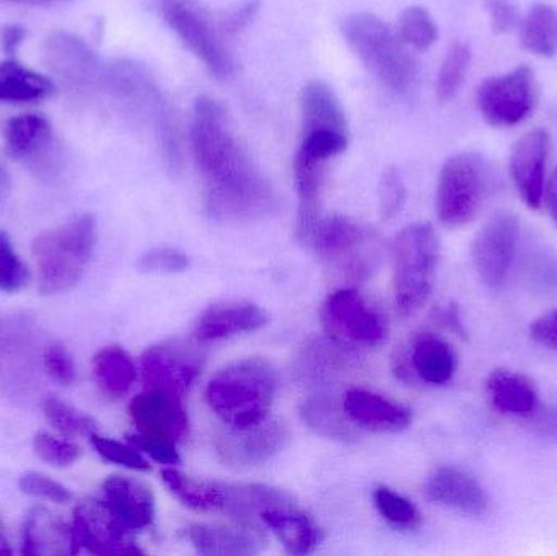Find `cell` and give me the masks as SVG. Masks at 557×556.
I'll use <instances>...</instances> for the list:
<instances>
[{
	"label": "cell",
	"instance_id": "681fc988",
	"mask_svg": "<svg viewBox=\"0 0 557 556\" xmlns=\"http://www.w3.org/2000/svg\"><path fill=\"white\" fill-rule=\"evenodd\" d=\"M127 443L133 444L140 453L146 454V456H149L150 459L156 460V462L163 464V466H178V464L182 462L175 444L147 440V437L139 436V434H131V436H127Z\"/></svg>",
	"mask_w": 557,
	"mask_h": 556
},
{
	"label": "cell",
	"instance_id": "ffe728a7",
	"mask_svg": "<svg viewBox=\"0 0 557 556\" xmlns=\"http://www.w3.org/2000/svg\"><path fill=\"white\" fill-rule=\"evenodd\" d=\"M101 492L108 511L131 534L153 524L156 499L146 483L133 477L111 475L104 480Z\"/></svg>",
	"mask_w": 557,
	"mask_h": 556
},
{
	"label": "cell",
	"instance_id": "60d3db41",
	"mask_svg": "<svg viewBox=\"0 0 557 556\" xmlns=\"http://www.w3.org/2000/svg\"><path fill=\"white\" fill-rule=\"evenodd\" d=\"M90 441L98 456L107 462L124 467V469L137 470V472H149V462L133 444L120 443V441L110 440V437L100 436L97 433L91 434Z\"/></svg>",
	"mask_w": 557,
	"mask_h": 556
},
{
	"label": "cell",
	"instance_id": "cb8c5ba5",
	"mask_svg": "<svg viewBox=\"0 0 557 556\" xmlns=\"http://www.w3.org/2000/svg\"><path fill=\"white\" fill-rule=\"evenodd\" d=\"M270 322V316L253 302L228 300L206 309L199 316L195 335L199 342L209 343L242 333L257 332Z\"/></svg>",
	"mask_w": 557,
	"mask_h": 556
},
{
	"label": "cell",
	"instance_id": "f6af8a7d",
	"mask_svg": "<svg viewBox=\"0 0 557 556\" xmlns=\"http://www.w3.org/2000/svg\"><path fill=\"white\" fill-rule=\"evenodd\" d=\"M406 185L395 166H386L379 182V208L383 219L389 221L403 211L406 205Z\"/></svg>",
	"mask_w": 557,
	"mask_h": 556
},
{
	"label": "cell",
	"instance_id": "6da1fadb",
	"mask_svg": "<svg viewBox=\"0 0 557 556\" xmlns=\"http://www.w3.org/2000/svg\"><path fill=\"white\" fill-rule=\"evenodd\" d=\"M189 140L214 218L251 222L276 212V193L238 140L224 104L208 95L196 98Z\"/></svg>",
	"mask_w": 557,
	"mask_h": 556
},
{
	"label": "cell",
	"instance_id": "83f0119b",
	"mask_svg": "<svg viewBox=\"0 0 557 556\" xmlns=\"http://www.w3.org/2000/svg\"><path fill=\"white\" fill-rule=\"evenodd\" d=\"M408 358L416 378L425 384H448L457 372V351L447 339L435 333L416 335Z\"/></svg>",
	"mask_w": 557,
	"mask_h": 556
},
{
	"label": "cell",
	"instance_id": "f907efd6",
	"mask_svg": "<svg viewBox=\"0 0 557 556\" xmlns=\"http://www.w3.org/2000/svg\"><path fill=\"white\" fill-rule=\"evenodd\" d=\"M491 26L496 33H510L520 23L519 12L512 0H487Z\"/></svg>",
	"mask_w": 557,
	"mask_h": 556
},
{
	"label": "cell",
	"instance_id": "6f0895ef",
	"mask_svg": "<svg viewBox=\"0 0 557 556\" xmlns=\"http://www.w3.org/2000/svg\"><path fill=\"white\" fill-rule=\"evenodd\" d=\"M539 427L549 436L557 437V411H549L540 418Z\"/></svg>",
	"mask_w": 557,
	"mask_h": 556
},
{
	"label": "cell",
	"instance_id": "7dc6e473",
	"mask_svg": "<svg viewBox=\"0 0 557 556\" xmlns=\"http://www.w3.org/2000/svg\"><path fill=\"white\" fill-rule=\"evenodd\" d=\"M143 273L176 274L189 268V258L178 248L159 247L146 251L137 261Z\"/></svg>",
	"mask_w": 557,
	"mask_h": 556
},
{
	"label": "cell",
	"instance_id": "8fae6325",
	"mask_svg": "<svg viewBox=\"0 0 557 556\" xmlns=\"http://www.w3.org/2000/svg\"><path fill=\"white\" fill-rule=\"evenodd\" d=\"M140 368L147 391L182 398L201 374V353L189 343L172 339L150 346L140 359Z\"/></svg>",
	"mask_w": 557,
	"mask_h": 556
},
{
	"label": "cell",
	"instance_id": "1f68e13d",
	"mask_svg": "<svg viewBox=\"0 0 557 556\" xmlns=\"http://www.w3.org/2000/svg\"><path fill=\"white\" fill-rule=\"evenodd\" d=\"M55 91L54 82L15 58L0 64V101L2 103H36Z\"/></svg>",
	"mask_w": 557,
	"mask_h": 556
},
{
	"label": "cell",
	"instance_id": "ab89813d",
	"mask_svg": "<svg viewBox=\"0 0 557 556\" xmlns=\"http://www.w3.org/2000/svg\"><path fill=\"white\" fill-rule=\"evenodd\" d=\"M396 33L405 45L418 49V51H425L438 39L437 23L424 7L419 5L403 10Z\"/></svg>",
	"mask_w": 557,
	"mask_h": 556
},
{
	"label": "cell",
	"instance_id": "5b68a950",
	"mask_svg": "<svg viewBox=\"0 0 557 556\" xmlns=\"http://www.w3.org/2000/svg\"><path fill=\"white\" fill-rule=\"evenodd\" d=\"M343 35L367 71L389 90L406 95L418 84L419 69L409 46L375 13H350Z\"/></svg>",
	"mask_w": 557,
	"mask_h": 556
},
{
	"label": "cell",
	"instance_id": "74e56055",
	"mask_svg": "<svg viewBox=\"0 0 557 556\" xmlns=\"http://www.w3.org/2000/svg\"><path fill=\"white\" fill-rule=\"evenodd\" d=\"M42 413L48 423L65 437H90L97 433V423L82 411L75 410L55 395H48L41 401Z\"/></svg>",
	"mask_w": 557,
	"mask_h": 556
},
{
	"label": "cell",
	"instance_id": "277c9868",
	"mask_svg": "<svg viewBox=\"0 0 557 556\" xmlns=\"http://www.w3.org/2000/svg\"><path fill=\"white\" fill-rule=\"evenodd\" d=\"M97 238V221L91 214L75 215L38 235L32 250L41 294L58 296L74 289L94 258Z\"/></svg>",
	"mask_w": 557,
	"mask_h": 556
},
{
	"label": "cell",
	"instance_id": "9f6ffc18",
	"mask_svg": "<svg viewBox=\"0 0 557 556\" xmlns=\"http://www.w3.org/2000/svg\"><path fill=\"white\" fill-rule=\"evenodd\" d=\"M543 202H546L549 215L557 225V169L553 173L552 180H549L548 186L545 188V198Z\"/></svg>",
	"mask_w": 557,
	"mask_h": 556
},
{
	"label": "cell",
	"instance_id": "5bb4252c",
	"mask_svg": "<svg viewBox=\"0 0 557 556\" xmlns=\"http://www.w3.org/2000/svg\"><path fill=\"white\" fill-rule=\"evenodd\" d=\"M520 222L509 212H500L486 222L471 247L474 270L486 286H503L516 260Z\"/></svg>",
	"mask_w": 557,
	"mask_h": 556
},
{
	"label": "cell",
	"instance_id": "7402d4cb",
	"mask_svg": "<svg viewBox=\"0 0 557 556\" xmlns=\"http://www.w3.org/2000/svg\"><path fill=\"white\" fill-rule=\"evenodd\" d=\"M344 411L354 427L372 433H401L411 427L409 408L366 388H350L343 400Z\"/></svg>",
	"mask_w": 557,
	"mask_h": 556
},
{
	"label": "cell",
	"instance_id": "603a6c76",
	"mask_svg": "<svg viewBox=\"0 0 557 556\" xmlns=\"http://www.w3.org/2000/svg\"><path fill=\"white\" fill-rule=\"evenodd\" d=\"M33 325L25 317L0 320V382L12 388H25L33 374Z\"/></svg>",
	"mask_w": 557,
	"mask_h": 556
},
{
	"label": "cell",
	"instance_id": "30bf717a",
	"mask_svg": "<svg viewBox=\"0 0 557 556\" xmlns=\"http://www.w3.org/2000/svg\"><path fill=\"white\" fill-rule=\"evenodd\" d=\"M535 75L529 65H519L509 74L486 78L476 94L481 116L493 127L522 123L535 108Z\"/></svg>",
	"mask_w": 557,
	"mask_h": 556
},
{
	"label": "cell",
	"instance_id": "91938a15",
	"mask_svg": "<svg viewBox=\"0 0 557 556\" xmlns=\"http://www.w3.org/2000/svg\"><path fill=\"white\" fill-rule=\"evenodd\" d=\"M5 2L18 3V5L51 7L69 3L72 2V0H5Z\"/></svg>",
	"mask_w": 557,
	"mask_h": 556
},
{
	"label": "cell",
	"instance_id": "44dd1931",
	"mask_svg": "<svg viewBox=\"0 0 557 556\" xmlns=\"http://www.w3.org/2000/svg\"><path fill=\"white\" fill-rule=\"evenodd\" d=\"M46 59L52 71L75 88L103 85L104 67L94 51L77 36L54 33L46 45Z\"/></svg>",
	"mask_w": 557,
	"mask_h": 556
},
{
	"label": "cell",
	"instance_id": "ba28073f",
	"mask_svg": "<svg viewBox=\"0 0 557 556\" xmlns=\"http://www.w3.org/2000/svg\"><path fill=\"white\" fill-rule=\"evenodd\" d=\"M490 186V173L476 152L451 156L442 166L437 183L438 221L448 228L463 227L476 219Z\"/></svg>",
	"mask_w": 557,
	"mask_h": 556
},
{
	"label": "cell",
	"instance_id": "6125c7cd",
	"mask_svg": "<svg viewBox=\"0 0 557 556\" xmlns=\"http://www.w3.org/2000/svg\"><path fill=\"white\" fill-rule=\"evenodd\" d=\"M2 529H3L2 521H0V534H2Z\"/></svg>",
	"mask_w": 557,
	"mask_h": 556
},
{
	"label": "cell",
	"instance_id": "52a82bcc",
	"mask_svg": "<svg viewBox=\"0 0 557 556\" xmlns=\"http://www.w3.org/2000/svg\"><path fill=\"white\" fill-rule=\"evenodd\" d=\"M157 7L163 22L214 77L224 81L234 74L227 33L201 0H157Z\"/></svg>",
	"mask_w": 557,
	"mask_h": 556
},
{
	"label": "cell",
	"instance_id": "f1b7e54d",
	"mask_svg": "<svg viewBox=\"0 0 557 556\" xmlns=\"http://www.w3.org/2000/svg\"><path fill=\"white\" fill-rule=\"evenodd\" d=\"M301 134L336 131L349 134L346 113L339 98L323 81H311L300 94Z\"/></svg>",
	"mask_w": 557,
	"mask_h": 556
},
{
	"label": "cell",
	"instance_id": "484cf974",
	"mask_svg": "<svg viewBox=\"0 0 557 556\" xmlns=\"http://www.w3.org/2000/svg\"><path fill=\"white\" fill-rule=\"evenodd\" d=\"M189 541L199 555L250 556L260 554L264 538L257 528L238 522L237 528L196 524L189 529Z\"/></svg>",
	"mask_w": 557,
	"mask_h": 556
},
{
	"label": "cell",
	"instance_id": "8d00e7d4",
	"mask_svg": "<svg viewBox=\"0 0 557 556\" xmlns=\"http://www.w3.org/2000/svg\"><path fill=\"white\" fill-rule=\"evenodd\" d=\"M470 46L467 42H454L442 61L437 81H435V95H437L438 103H450L457 97L458 91L463 87L468 72H470Z\"/></svg>",
	"mask_w": 557,
	"mask_h": 556
},
{
	"label": "cell",
	"instance_id": "7a4b0ae2",
	"mask_svg": "<svg viewBox=\"0 0 557 556\" xmlns=\"http://www.w3.org/2000/svg\"><path fill=\"white\" fill-rule=\"evenodd\" d=\"M104 87L131 116L150 129L170 169L182 166V143L172 107L153 75L129 59H117L104 69Z\"/></svg>",
	"mask_w": 557,
	"mask_h": 556
},
{
	"label": "cell",
	"instance_id": "7bdbcfd3",
	"mask_svg": "<svg viewBox=\"0 0 557 556\" xmlns=\"http://www.w3.org/2000/svg\"><path fill=\"white\" fill-rule=\"evenodd\" d=\"M28 281V268L16 254L9 235L0 231V293H18Z\"/></svg>",
	"mask_w": 557,
	"mask_h": 556
},
{
	"label": "cell",
	"instance_id": "e575fe53",
	"mask_svg": "<svg viewBox=\"0 0 557 556\" xmlns=\"http://www.w3.org/2000/svg\"><path fill=\"white\" fill-rule=\"evenodd\" d=\"M162 479L172 495L186 508L199 512L222 511L224 506L222 483L198 482L175 469L163 470Z\"/></svg>",
	"mask_w": 557,
	"mask_h": 556
},
{
	"label": "cell",
	"instance_id": "db71d44e",
	"mask_svg": "<svg viewBox=\"0 0 557 556\" xmlns=\"http://www.w3.org/2000/svg\"><path fill=\"white\" fill-rule=\"evenodd\" d=\"M435 320L445 329L450 330L454 335L467 338V330H465L463 319H461L457 304L451 302L448 306L441 307L435 313Z\"/></svg>",
	"mask_w": 557,
	"mask_h": 556
},
{
	"label": "cell",
	"instance_id": "4dcf8cb0",
	"mask_svg": "<svg viewBox=\"0 0 557 556\" xmlns=\"http://www.w3.org/2000/svg\"><path fill=\"white\" fill-rule=\"evenodd\" d=\"M260 518L273 531L288 554L308 555L320 544V529L307 515L298 511L297 506L271 509V511H264Z\"/></svg>",
	"mask_w": 557,
	"mask_h": 556
},
{
	"label": "cell",
	"instance_id": "f35d334b",
	"mask_svg": "<svg viewBox=\"0 0 557 556\" xmlns=\"http://www.w3.org/2000/svg\"><path fill=\"white\" fill-rule=\"evenodd\" d=\"M373 502H375L380 516L393 529L405 532H416L421 529L422 515L411 499L405 498L386 486H380L375 490Z\"/></svg>",
	"mask_w": 557,
	"mask_h": 556
},
{
	"label": "cell",
	"instance_id": "2e32d148",
	"mask_svg": "<svg viewBox=\"0 0 557 556\" xmlns=\"http://www.w3.org/2000/svg\"><path fill=\"white\" fill-rule=\"evenodd\" d=\"M129 415L137 434L147 440L176 446L188 434V413L176 395L146 391L131 401Z\"/></svg>",
	"mask_w": 557,
	"mask_h": 556
},
{
	"label": "cell",
	"instance_id": "b9f144b4",
	"mask_svg": "<svg viewBox=\"0 0 557 556\" xmlns=\"http://www.w3.org/2000/svg\"><path fill=\"white\" fill-rule=\"evenodd\" d=\"M33 449L42 462L58 469L71 467L82 457V447L74 441L55 437L45 431L33 437Z\"/></svg>",
	"mask_w": 557,
	"mask_h": 556
},
{
	"label": "cell",
	"instance_id": "d6a6232c",
	"mask_svg": "<svg viewBox=\"0 0 557 556\" xmlns=\"http://www.w3.org/2000/svg\"><path fill=\"white\" fill-rule=\"evenodd\" d=\"M95 382L111 398H121L136 382L137 371L133 358L120 346L100 349L91 361Z\"/></svg>",
	"mask_w": 557,
	"mask_h": 556
},
{
	"label": "cell",
	"instance_id": "9a60e30c",
	"mask_svg": "<svg viewBox=\"0 0 557 556\" xmlns=\"http://www.w3.org/2000/svg\"><path fill=\"white\" fill-rule=\"evenodd\" d=\"M370 242L372 237L367 228L346 215L336 214L321 218L307 244L324 261L346 264L347 270L359 277L369 271L366 250Z\"/></svg>",
	"mask_w": 557,
	"mask_h": 556
},
{
	"label": "cell",
	"instance_id": "816d5d0a",
	"mask_svg": "<svg viewBox=\"0 0 557 556\" xmlns=\"http://www.w3.org/2000/svg\"><path fill=\"white\" fill-rule=\"evenodd\" d=\"M260 3V0H244L240 5L222 15V28L227 33V36L237 35L238 32L247 28L257 16Z\"/></svg>",
	"mask_w": 557,
	"mask_h": 556
},
{
	"label": "cell",
	"instance_id": "e0dca14e",
	"mask_svg": "<svg viewBox=\"0 0 557 556\" xmlns=\"http://www.w3.org/2000/svg\"><path fill=\"white\" fill-rule=\"evenodd\" d=\"M3 150L10 159L26 162L39 172L51 173L55 139L48 118L41 113L10 118L3 126Z\"/></svg>",
	"mask_w": 557,
	"mask_h": 556
},
{
	"label": "cell",
	"instance_id": "680465c9",
	"mask_svg": "<svg viewBox=\"0 0 557 556\" xmlns=\"http://www.w3.org/2000/svg\"><path fill=\"white\" fill-rule=\"evenodd\" d=\"M10 188H12V182H10L9 172H7L3 163L0 162V208H2L3 202L9 198Z\"/></svg>",
	"mask_w": 557,
	"mask_h": 556
},
{
	"label": "cell",
	"instance_id": "d4e9b609",
	"mask_svg": "<svg viewBox=\"0 0 557 556\" xmlns=\"http://www.w3.org/2000/svg\"><path fill=\"white\" fill-rule=\"evenodd\" d=\"M487 397L499 413L532 418L539 413L540 392L535 381L512 369H494L486 381Z\"/></svg>",
	"mask_w": 557,
	"mask_h": 556
},
{
	"label": "cell",
	"instance_id": "f5cc1de1",
	"mask_svg": "<svg viewBox=\"0 0 557 556\" xmlns=\"http://www.w3.org/2000/svg\"><path fill=\"white\" fill-rule=\"evenodd\" d=\"M530 335L543 348L557 353V309L539 317L530 326Z\"/></svg>",
	"mask_w": 557,
	"mask_h": 556
},
{
	"label": "cell",
	"instance_id": "f546056e",
	"mask_svg": "<svg viewBox=\"0 0 557 556\" xmlns=\"http://www.w3.org/2000/svg\"><path fill=\"white\" fill-rule=\"evenodd\" d=\"M222 492H224V506L221 512L244 524H248L250 519L263 515L264 511L297 506L288 493L273 486L222 483Z\"/></svg>",
	"mask_w": 557,
	"mask_h": 556
},
{
	"label": "cell",
	"instance_id": "bcb514c9",
	"mask_svg": "<svg viewBox=\"0 0 557 556\" xmlns=\"http://www.w3.org/2000/svg\"><path fill=\"white\" fill-rule=\"evenodd\" d=\"M20 490L33 498L55 505H69L74 499L71 490L41 472H25L18 480Z\"/></svg>",
	"mask_w": 557,
	"mask_h": 556
},
{
	"label": "cell",
	"instance_id": "94428289",
	"mask_svg": "<svg viewBox=\"0 0 557 556\" xmlns=\"http://www.w3.org/2000/svg\"><path fill=\"white\" fill-rule=\"evenodd\" d=\"M12 554V548L9 547V544H7L5 539L2 538V534H0V555H10Z\"/></svg>",
	"mask_w": 557,
	"mask_h": 556
},
{
	"label": "cell",
	"instance_id": "d6986e66",
	"mask_svg": "<svg viewBox=\"0 0 557 556\" xmlns=\"http://www.w3.org/2000/svg\"><path fill=\"white\" fill-rule=\"evenodd\" d=\"M425 496L432 503L474 518H483L491 511V496L483 483L458 467L435 470L425 483Z\"/></svg>",
	"mask_w": 557,
	"mask_h": 556
},
{
	"label": "cell",
	"instance_id": "7c38bea8",
	"mask_svg": "<svg viewBox=\"0 0 557 556\" xmlns=\"http://www.w3.org/2000/svg\"><path fill=\"white\" fill-rule=\"evenodd\" d=\"M290 440L287 428L267 420L251 428H231L215 437V454L227 469L248 470L277 456Z\"/></svg>",
	"mask_w": 557,
	"mask_h": 556
},
{
	"label": "cell",
	"instance_id": "836d02e7",
	"mask_svg": "<svg viewBox=\"0 0 557 556\" xmlns=\"http://www.w3.org/2000/svg\"><path fill=\"white\" fill-rule=\"evenodd\" d=\"M300 415L311 430L327 440L343 441V443L356 441V433L350 428V420L344 407H337L333 398L324 395L307 398L301 404Z\"/></svg>",
	"mask_w": 557,
	"mask_h": 556
},
{
	"label": "cell",
	"instance_id": "4316f807",
	"mask_svg": "<svg viewBox=\"0 0 557 556\" xmlns=\"http://www.w3.org/2000/svg\"><path fill=\"white\" fill-rule=\"evenodd\" d=\"M22 554L26 556L72 555L71 522L48 508L32 509L22 529Z\"/></svg>",
	"mask_w": 557,
	"mask_h": 556
},
{
	"label": "cell",
	"instance_id": "11a10c76",
	"mask_svg": "<svg viewBox=\"0 0 557 556\" xmlns=\"http://www.w3.org/2000/svg\"><path fill=\"white\" fill-rule=\"evenodd\" d=\"M26 32L23 26L9 25L0 33V39H2L3 51L9 54V58H15L16 51L20 46L25 41Z\"/></svg>",
	"mask_w": 557,
	"mask_h": 556
},
{
	"label": "cell",
	"instance_id": "3957f363",
	"mask_svg": "<svg viewBox=\"0 0 557 556\" xmlns=\"http://www.w3.org/2000/svg\"><path fill=\"white\" fill-rule=\"evenodd\" d=\"M277 392V372L264 359H244L221 369L209 381L206 400L231 428L264 423Z\"/></svg>",
	"mask_w": 557,
	"mask_h": 556
},
{
	"label": "cell",
	"instance_id": "9c48e42d",
	"mask_svg": "<svg viewBox=\"0 0 557 556\" xmlns=\"http://www.w3.org/2000/svg\"><path fill=\"white\" fill-rule=\"evenodd\" d=\"M321 320L327 336L344 348H375L388 336L385 316L356 289L331 294Z\"/></svg>",
	"mask_w": 557,
	"mask_h": 556
},
{
	"label": "cell",
	"instance_id": "d590c367",
	"mask_svg": "<svg viewBox=\"0 0 557 556\" xmlns=\"http://www.w3.org/2000/svg\"><path fill=\"white\" fill-rule=\"evenodd\" d=\"M520 41L523 49L540 55L553 58L557 52V13L549 3H535L520 26Z\"/></svg>",
	"mask_w": 557,
	"mask_h": 556
},
{
	"label": "cell",
	"instance_id": "ee69618b",
	"mask_svg": "<svg viewBox=\"0 0 557 556\" xmlns=\"http://www.w3.org/2000/svg\"><path fill=\"white\" fill-rule=\"evenodd\" d=\"M349 146V134L336 133V131H314V133L301 134V143L297 150L305 156L327 162L334 157L341 156Z\"/></svg>",
	"mask_w": 557,
	"mask_h": 556
},
{
	"label": "cell",
	"instance_id": "8992f818",
	"mask_svg": "<svg viewBox=\"0 0 557 556\" xmlns=\"http://www.w3.org/2000/svg\"><path fill=\"white\" fill-rule=\"evenodd\" d=\"M395 302L401 316H414L434 289L441 244L431 224L418 222L399 232L393 248Z\"/></svg>",
	"mask_w": 557,
	"mask_h": 556
},
{
	"label": "cell",
	"instance_id": "c3c4849f",
	"mask_svg": "<svg viewBox=\"0 0 557 556\" xmlns=\"http://www.w3.org/2000/svg\"><path fill=\"white\" fill-rule=\"evenodd\" d=\"M42 368L49 378L62 387H69L75 381V366L69 349L61 342H52L42 349Z\"/></svg>",
	"mask_w": 557,
	"mask_h": 556
},
{
	"label": "cell",
	"instance_id": "ac0fdd59",
	"mask_svg": "<svg viewBox=\"0 0 557 556\" xmlns=\"http://www.w3.org/2000/svg\"><path fill=\"white\" fill-rule=\"evenodd\" d=\"M549 156L548 131L536 127L520 137L510 153V178L520 198L530 209H540L545 198L546 160Z\"/></svg>",
	"mask_w": 557,
	"mask_h": 556
},
{
	"label": "cell",
	"instance_id": "4fadbf2b",
	"mask_svg": "<svg viewBox=\"0 0 557 556\" xmlns=\"http://www.w3.org/2000/svg\"><path fill=\"white\" fill-rule=\"evenodd\" d=\"M72 528V555H140L127 532L113 518L101 499L82 503L75 508Z\"/></svg>",
	"mask_w": 557,
	"mask_h": 556
}]
</instances>
